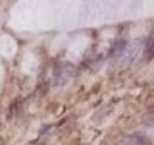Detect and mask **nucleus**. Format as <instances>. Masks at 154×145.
Masks as SVG:
<instances>
[{
  "label": "nucleus",
  "mask_w": 154,
  "mask_h": 145,
  "mask_svg": "<svg viewBox=\"0 0 154 145\" xmlns=\"http://www.w3.org/2000/svg\"><path fill=\"white\" fill-rule=\"evenodd\" d=\"M146 56L148 57V60H151L153 57V35H151L149 39L147 40V44H146Z\"/></svg>",
  "instance_id": "1"
}]
</instances>
